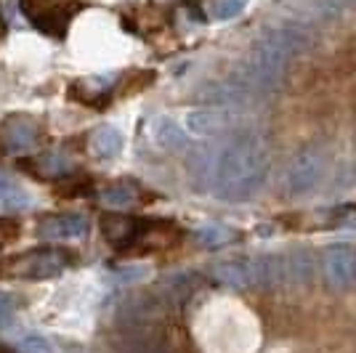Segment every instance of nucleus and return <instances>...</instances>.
Wrapping results in <instances>:
<instances>
[{"label": "nucleus", "mask_w": 356, "mask_h": 353, "mask_svg": "<svg viewBox=\"0 0 356 353\" xmlns=\"http://www.w3.org/2000/svg\"><path fill=\"white\" fill-rule=\"evenodd\" d=\"M22 8H24V14L30 16L32 24L38 30L56 35V38H61L67 32V22L77 11V6L67 8L61 0H22Z\"/></svg>", "instance_id": "nucleus-1"}, {"label": "nucleus", "mask_w": 356, "mask_h": 353, "mask_svg": "<svg viewBox=\"0 0 356 353\" xmlns=\"http://www.w3.org/2000/svg\"><path fill=\"white\" fill-rule=\"evenodd\" d=\"M327 271H330V279L335 284H348L354 279L356 271V258L351 250H332L330 252V261H327Z\"/></svg>", "instance_id": "nucleus-2"}, {"label": "nucleus", "mask_w": 356, "mask_h": 353, "mask_svg": "<svg viewBox=\"0 0 356 353\" xmlns=\"http://www.w3.org/2000/svg\"><path fill=\"white\" fill-rule=\"evenodd\" d=\"M19 234V226L14 221H0V247L8 242V239H14Z\"/></svg>", "instance_id": "nucleus-3"}]
</instances>
